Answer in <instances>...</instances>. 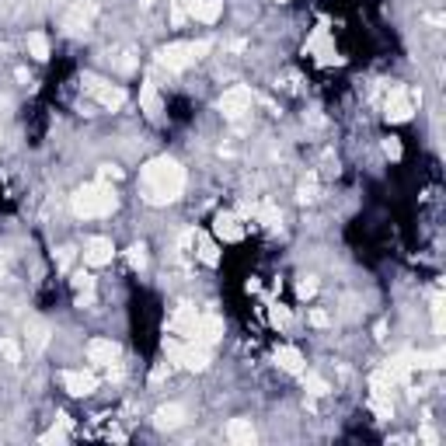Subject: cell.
Here are the masks:
<instances>
[{
  "instance_id": "1",
  "label": "cell",
  "mask_w": 446,
  "mask_h": 446,
  "mask_svg": "<svg viewBox=\"0 0 446 446\" xmlns=\"http://www.w3.org/2000/svg\"><path fill=\"white\" fill-rule=\"evenodd\" d=\"M140 188L147 202H175L185 188V171L178 161L171 157H157L140 171Z\"/></svg>"
},
{
  "instance_id": "2",
  "label": "cell",
  "mask_w": 446,
  "mask_h": 446,
  "mask_svg": "<svg viewBox=\"0 0 446 446\" xmlns=\"http://www.w3.org/2000/svg\"><path fill=\"white\" fill-rule=\"evenodd\" d=\"M115 192L105 185V181H94V185H84L77 195H74V213L81 216V220H94V216H108L112 209H115Z\"/></svg>"
},
{
  "instance_id": "3",
  "label": "cell",
  "mask_w": 446,
  "mask_h": 446,
  "mask_svg": "<svg viewBox=\"0 0 446 446\" xmlns=\"http://www.w3.org/2000/svg\"><path fill=\"white\" fill-rule=\"evenodd\" d=\"M202 53H209V42L206 39H199V42H171L164 53H161V63L168 67V70H188L195 60H202Z\"/></svg>"
},
{
  "instance_id": "4",
  "label": "cell",
  "mask_w": 446,
  "mask_h": 446,
  "mask_svg": "<svg viewBox=\"0 0 446 446\" xmlns=\"http://www.w3.org/2000/svg\"><path fill=\"white\" fill-rule=\"evenodd\" d=\"M251 105H255V91L248 88V84H234V88H227L220 94L223 119H244L251 112Z\"/></svg>"
},
{
  "instance_id": "5",
  "label": "cell",
  "mask_w": 446,
  "mask_h": 446,
  "mask_svg": "<svg viewBox=\"0 0 446 446\" xmlns=\"http://www.w3.org/2000/svg\"><path fill=\"white\" fill-rule=\"evenodd\" d=\"M415 101H419V91L394 88L391 94H387V101H383V115H387V122H408L412 112H415Z\"/></svg>"
},
{
  "instance_id": "6",
  "label": "cell",
  "mask_w": 446,
  "mask_h": 446,
  "mask_svg": "<svg viewBox=\"0 0 446 446\" xmlns=\"http://www.w3.org/2000/svg\"><path fill=\"white\" fill-rule=\"evenodd\" d=\"M60 383L67 387V394L88 398V394H94V387H98V376L91 369H67V373H60Z\"/></svg>"
},
{
  "instance_id": "7",
  "label": "cell",
  "mask_w": 446,
  "mask_h": 446,
  "mask_svg": "<svg viewBox=\"0 0 446 446\" xmlns=\"http://www.w3.org/2000/svg\"><path fill=\"white\" fill-rule=\"evenodd\" d=\"M213 230H216V237H220L223 244H237V241L248 234V223H244L237 213H220L216 223H213Z\"/></svg>"
},
{
  "instance_id": "8",
  "label": "cell",
  "mask_w": 446,
  "mask_h": 446,
  "mask_svg": "<svg viewBox=\"0 0 446 446\" xmlns=\"http://www.w3.org/2000/svg\"><path fill=\"white\" fill-rule=\"evenodd\" d=\"M112 255H115L112 237H91L88 244H84V265H91V268L112 265Z\"/></svg>"
},
{
  "instance_id": "9",
  "label": "cell",
  "mask_w": 446,
  "mask_h": 446,
  "mask_svg": "<svg viewBox=\"0 0 446 446\" xmlns=\"http://www.w3.org/2000/svg\"><path fill=\"white\" fill-rule=\"evenodd\" d=\"M88 359L94 366H112L119 359V346L112 339H91L88 342Z\"/></svg>"
},
{
  "instance_id": "10",
  "label": "cell",
  "mask_w": 446,
  "mask_h": 446,
  "mask_svg": "<svg viewBox=\"0 0 446 446\" xmlns=\"http://www.w3.org/2000/svg\"><path fill=\"white\" fill-rule=\"evenodd\" d=\"M140 108H143L147 119H161V112H164V98L157 94L154 81H147V84L140 88Z\"/></svg>"
},
{
  "instance_id": "11",
  "label": "cell",
  "mask_w": 446,
  "mask_h": 446,
  "mask_svg": "<svg viewBox=\"0 0 446 446\" xmlns=\"http://www.w3.org/2000/svg\"><path fill=\"white\" fill-rule=\"evenodd\" d=\"M227 440H230V443H255L251 419H230V422H227Z\"/></svg>"
},
{
  "instance_id": "12",
  "label": "cell",
  "mask_w": 446,
  "mask_h": 446,
  "mask_svg": "<svg viewBox=\"0 0 446 446\" xmlns=\"http://www.w3.org/2000/svg\"><path fill=\"white\" fill-rule=\"evenodd\" d=\"M275 362H279L286 373H303V356H300V349H293V346H279V349H275Z\"/></svg>"
},
{
  "instance_id": "13",
  "label": "cell",
  "mask_w": 446,
  "mask_h": 446,
  "mask_svg": "<svg viewBox=\"0 0 446 446\" xmlns=\"http://www.w3.org/2000/svg\"><path fill=\"white\" fill-rule=\"evenodd\" d=\"M91 18H94V7H91V4H77V7L67 14L63 25H67V32H84L91 25Z\"/></svg>"
},
{
  "instance_id": "14",
  "label": "cell",
  "mask_w": 446,
  "mask_h": 446,
  "mask_svg": "<svg viewBox=\"0 0 446 446\" xmlns=\"http://www.w3.org/2000/svg\"><path fill=\"white\" fill-rule=\"evenodd\" d=\"M181 422H185V408H181V405H164V408L157 412V426H161V429H175Z\"/></svg>"
},
{
  "instance_id": "15",
  "label": "cell",
  "mask_w": 446,
  "mask_h": 446,
  "mask_svg": "<svg viewBox=\"0 0 446 446\" xmlns=\"http://www.w3.org/2000/svg\"><path fill=\"white\" fill-rule=\"evenodd\" d=\"M25 46H28V53H32L39 63L49 60V39H46L42 32H28V42H25Z\"/></svg>"
},
{
  "instance_id": "16",
  "label": "cell",
  "mask_w": 446,
  "mask_h": 446,
  "mask_svg": "<svg viewBox=\"0 0 446 446\" xmlns=\"http://www.w3.org/2000/svg\"><path fill=\"white\" fill-rule=\"evenodd\" d=\"M195 244H199V251H195V255H199L206 265H216V262H220V251H216V244H213L209 237H199V234H195Z\"/></svg>"
},
{
  "instance_id": "17",
  "label": "cell",
  "mask_w": 446,
  "mask_h": 446,
  "mask_svg": "<svg viewBox=\"0 0 446 446\" xmlns=\"http://www.w3.org/2000/svg\"><path fill=\"white\" fill-rule=\"evenodd\" d=\"M303 387H307V394H314V398H324L332 387H328V380H321L317 373H303Z\"/></svg>"
},
{
  "instance_id": "18",
  "label": "cell",
  "mask_w": 446,
  "mask_h": 446,
  "mask_svg": "<svg viewBox=\"0 0 446 446\" xmlns=\"http://www.w3.org/2000/svg\"><path fill=\"white\" fill-rule=\"evenodd\" d=\"M28 342H32V349H46V342H49V332H46V324H28Z\"/></svg>"
},
{
  "instance_id": "19",
  "label": "cell",
  "mask_w": 446,
  "mask_h": 446,
  "mask_svg": "<svg viewBox=\"0 0 446 446\" xmlns=\"http://www.w3.org/2000/svg\"><path fill=\"white\" fill-rule=\"evenodd\" d=\"M268 321H272V328H289V321H293V314L282 307V303H275L272 310H268Z\"/></svg>"
},
{
  "instance_id": "20",
  "label": "cell",
  "mask_w": 446,
  "mask_h": 446,
  "mask_svg": "<svg viewBox=\"0 0 446 446\" xmlns=\"http://www.w3.org/2000/svg\"><path fill=\"white\" fill-rule=\"evenodd\" d=\"M300 202H314L317 199V175H310V178L300 185V195H296Z\"/></svg>"
},
{
  "instance_id": "21",
  "label": "cell",
  "mask_w": 446,
  "mask_h": 446,
  "mask_svg": "<svg viewBox=\"0 0 446 446\" xmlns=\"http://www.w3.org/2000/svg\"><path fill=\"white\" fill-rule=\"evenodd\" d=\"M0 356L7 359V362H18V359H21V349H18L11 339H0Z\"/></svg>"
},
{
  "instance_id": "22",
  "label": "cell",
  "mask_w": 446,
  "mask_h": 446,
  "mask_svg": "<svg viewBox=\"0 0 446 446\" xmlns=\"http://www.w3.org/2000/svg\"><path fill=\"white\" fill-rule=\"evenodd\" d=\"M383 154H387L391 161H398V157H401V140H398V136H387V140H383Z\"/></svg>"
},
{
  "instance_id": "23",
  "label": "cell",
  "mask_w": 446,
  "mask_h": 446,
  "mask_svg": "<svg viewBox=\"0 0 446 446\" xmlns=\"http://www.w3.org/2000/svg\"><path fill=\"white\" fill-rule=\"evenodd\" d=\"M296 293L307 300V296H314V293H317V282H314V279H303V282L296 286Z\"/></svg>"
},
{
  "instance_id": "24",
  "label": "cell",
  "mask_w": 446,
  "mask_h": 446,
  "mask_svg": "<svg viewBox=\"0 0 446 446\" xmlns=\"http://www.w3.org/2000/svg\"><path fill=\"white\" fill-rule=\"evenodd\" d=\"M310 324H314V328H324V324H332V317H328L324 310H310Z\"/></svg>"
},
{
  "instance_id": "25",
  "label": "cell",
  "mask_w": 446,
  "mask_h": 446,
  "mask_svg": "<svg viewBox=\"0 0 446 446\" xmlns=\"http://www.w3.org/2000/svg\"><path fill=\"white\" fill-rule=\"evenodd\" d=\"M279 4H289V0H279Z\"/></svg>"
}]
</instances>
